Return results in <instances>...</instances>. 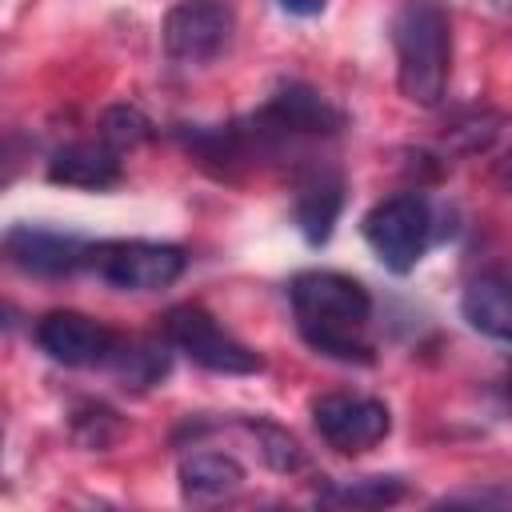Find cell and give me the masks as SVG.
<instances>
[{
	"label": "cell",
	"mask_w": 512,
	"mask_h": 512,
	"mask_svg": "<svg viewBox=\"0 0 512 512\" xmlns=\"http://www.w3.org/2000/svg\"><path fill=\"white\" fill-rule=\"evenodd\" d=\"M288 300L308 348L344 364L372 360V340H368L372 296L360 280L344 272H324V268L296 272L288 284Z\"/></svg>",
	"instance_id": "obj_1"
},
{
	"label": "cell",
	"mask_w": 512,
	"mask_h": 512,
	"mask_svg": "<svg viewBox=\"0 0 512 512\" xmlns=\"http://www.w3.org/2000/svg\"><path fill=\"white\" fill-rule=\"evenodd\" d=\"M396 48V84L404 100L436 108L448 92L452 72V24L436 0H404L392 16Z\"/></svg>",
	"instance_id": "obj_2"
},
{
	"label": "cell",
	"mask_w": 512,
	"mask_h": 512,
	"mask_svg": "<svg viewBox=\"0 0 512 512\" xmlns=\"http://www.w3.org/2000/svg\"><path fill=\"white\" fill-rule=\"evenodd\" d=\"M340 128H344L340 108H332L316 88H308V84H284L240 132L248 140V152H252V144L260 152H276L288 140L336 136Z\"/></svg>",
	"instance_id": "obj_3"
},
{
	"label": "cell",
	"mask_w": 512,
	"mask_h": 512,
	"mask_svg": "<svg viewBox=\"0 0 512 512\" xmlns=\"http://www.w3.org/2000/svg\"><path fill=\"white\" fill-rule=\"evenodd\" d=\"M360 232H364L368 248L376 252V260L388 272L404 276L420 264V256L432 244V208L416 192H396L368 208Z\"/></svg>",
	"instance_id": "obj_4"
},
{
	"label": "cell",
	"mask_w": 512,
	"mask_h": 512,
	"mask_svg": "<svg viewBox=\"0 0 512 512\" xmlns=\"http://www.w3.org/2000/svg\"><path fill=\"white\" fill-rule=\"evenodd\" d=\"M188 256L176 244H156V240H108L92 244L88 268L124 292H156L168 288L184 276Z\"/></svg>",
	"instance_id": "obj_5"
},
{
	"label": "cell",
	"mask_w": 512,
	"mask_h": 512,
	"mask_svg": "<svg viewBox=\"0 0 512 512\" xmlns=\"http://www.w3.org/2000/svg\"><path fill=\"white\" fill-rule=\"evenodd\" d=\"M164 340L176 352H184L192 364H200L208 372H220V376H248V372H260L264 368V360L248 344H240L236 336H228L196 304L168 308V316H164Z\"/></svg>",
	"instance_id": "obj_6"
},
{
	"label": "cell",
	"mask_w": 512,
	"mask_h": 512,
	"mask_svg": "<svg viewBox=\"0 0 512 512\" xmlns=\"http://www.w3.org/2000/svg\"><path fill=\"white\" fill-rule=\"evenodd\" d=\"M236 32V12L228 0H180L164 16V52L180 64L216 60Z\"/></svg>",
	"instance_id": "obj_7"
},
{
	"label": "cell",
	"mask_w": 512,
	"mask_h": 512,
	"mask_svg": "<svg viewBox=\"0 0 512 512\" xmlns=\"http://www.w3.org/2000/svg\"><path fill=\"white\" fill-rule=\"evenodd\" d=\"M312 424L320 432V440L344 456H356V452H368L376 448L392 420H388V408L372 396H352V392H332V396H320L312 404Z\"/></svg>",
	"instance_id": "obj_8"
},
{
	"label": "cell",
	"mask_w": 512,
	"mask_h": 512,
	"mask_svg": "<svg viewBox=\"0 0 512 512\" xmlns=\"http://www.w3.org/2000/svg\"><path fill=\"white\" fill-rule=\"evenodd\" d=\"M36 344L48 360H56L64 368H92V364H108L116 356L120 336L84 312L60 308L36 324Z\"/></svg>",
	"instance_id": "obj_9"
},
{
	"label": "cell",
	"mask_w": 512,
	"mask_h": 512,
	"mask_svg": "<svg viewBox=\"0 0 512 512\" xmlns=\"http://www.w3.org/2000/svg\"><path fill=\"white\" fill-rule=\"evenodd\" d=\"M88 252L92 244L68 232H52V228L12 224L4 232V256L28 276H68L76 268H88Z\"/></svg>",
	"instance_id": "obj_10"
},
{
	"label": "cell",
	"mask_w": 512,
	"mask_h": 512,
	"mask_svg": "<svg viewBox=\"0 0 512 512\" xmlns=\"http://www.w3.org/2000/svg\"><path fill=\"white\" fill-rule=\"evenodd\" d=\"M48 180L52 184H68V188H112L120 184V152L108 148L104 140H76L64 144L60 152H52L48 160Z\"/></svg>",
	"instance_id": "obj_11"
},
{
	"label": "cell",
	"mask_w": 512,
	"mask_h": 512,
	"mask_svg": "<svg viewBox=\"0 0 512 512\" xmlns=\"http://www.w3.org/2000/svg\"><path fill=\"white\" fill-rule=\"evenodd\" d=\"M340 208H344V180H340V172H332V168H324V164L312 168V172L300 180V188H296V208H292L300 236H304L308 244H324V240L332 236V228H336Z\"/></svg>",
	"instance_id": "obj_12"
},
{
	"label": "cell",
	"mask_w": 512,
	"mask_h": 512,
	"mask_svg": "<svg viewBox=\"0 0 512 512\" xmlns=\"http://www.w3.org/2000/svg\"><path fill=\"white\" fill-rule=\"evenodd\" d=\"M464 320L492 336V340H512V276L508 272H480L464 284L460 296Z\"/></svg>",
	"instance_id": "obj_13"
},
{
	"label": "cell",
	"mask_w": 512,
	"mask_h": 512,
	"mask_svg": "<svg viewBox=\"0 0 512 512\" xmlns=\"http://www.w3.org/2000/svg\"><path fill=\"white\" fill-rule=\"evenodd\" d=\"M176 476H180L184 500H192V504L224 500V496L240 492V484H244L240 460L236 456H224V452H192V456L180 460Z\"/></svg>",
	"instance_id": "obj_14"
},
{
	"label": "cell",
	"mask_w": 512,
	"mask_h": 512,
	"mask_svg": "<svg viewBox=\"0 0 512 512\" xmlns=\"http://www.w3.org/2000/svg\"><path fill=\"white\" fill-rule=\"evenodd\" d=\"M404 496V480L396 476H360V480H340L320 488V504L336 508H384Z\"/></svg>",
	"instance_id": "obj_15"
},
{
	"label": "cell",
	"mask_w": 512,
	"mask_h": 512,
	"mask_svg": "<svg viewBox=\"0 0 512 512\" xmlns=\"http://www.w3.org/2000/svg\"><path fill=\"white\" fill-rule=\"evenodd\" d=\"M108 368L124 380V384H132V388H148V384H156L164 372H168V352H164V344H156V340H120V348H116V356L108 360Z\"/></svg>",
	"instance_id": "obj_16"
},
{
	"label": "cell",
	"mask_w": 512,
	"mask_h": 512,
	"mask_svg": "<svg viewBox=\"0 0 512 512\" xmlns=\"http://www.w3.org/2000/svg\"><path fill=\"white\" fill-rule=\"evenodd\" d=\"M148 136H152V124H148V116H144L140 108L120 104V108H108L104 120H100V140H104L108 148H116V152L136 148V144H144Z\"/></svg>",
	"instance_id": "obj_17"
},
{
	"label": "cell",
	"mask_w": 512,
	"mask_h": 512,
	"mask_svg": "<svg viewBox=\"0 0 512 512\" xmlns=\"http://www.w3.org/2000/svg\"><path fill=\"white\" fill-rule=\"evenodd\" d=\"M252 432L260 436V452L276 472H300L304 468V448L288 432H280L276 424H252Z\"/></svg>",
	"instance_id": "obj_18"
},
{
	"label": "cell",
	"mask_w": 512,
	"mask_h": 512,
	"mask_svg": "<svg viewBox=\"0 0 512 512\" xmlns=\"http://www.w3.org/2000/svg\"><path fill=\"white\" fill-rule=\"evenodd\" d=\"M496 132H500V116H496V112H476V116L460 120V124L448 132V140H452L456 152H484V148L496 140Z\"/></svg>",
	"instance_id": "obj_19"
},
{
	"label": "cell",
	"mask_w": 512,
	"mask_h": 512,
	"mask_svg": "<svg viewBox=\"0 0 512 512\" xmlns=\"http://www.w3.org/2000/svg\"><path fill=\"white\" fill-rule=\"evenodd\" d=\"M444 504H476V508H484V504H504V508H512V488H484V492H456V496H444Z\"/></svg>",
	"instance_id": "obj_20"
},
{
	"label": "cell",
	"mask_w": 512,
	"mask_h": 512,
	"mask_svg": "<svg viewBox=\"0 0 512 512\" xmlns=\"http://www.w3.org/2000/svg\"><path fill=\"white\" fill-rule=\"evenodd\" d=\"M492 180H496V188L500 192H512V144L504 148V156L492 164Z\"/></svg>",
	"instance_id": "obj_21"
},
{
	"label": "cell",
	"mask_w": 512,
	"mask_h": 512,
	"mask_svg": "<svg viewBox=\"0 0 512 512\" xmlns=\"http://www.w3.org/2000/svg\"><path fill=\"white\" fill-rule=\"evenodd\" d=\"M276 4H280L288 16H304V20H308V16H320L328 0H276Z\"/></svg>",
	"instance_id": "obj_22"
}]
</instances>
